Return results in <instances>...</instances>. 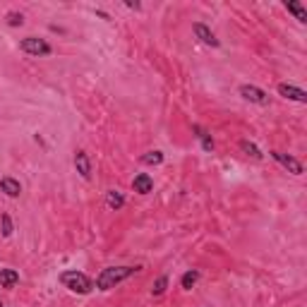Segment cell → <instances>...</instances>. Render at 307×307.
I'll list each match as a JSON object with an SVG mask.
<instances>
[{"label":"cell","instance_id":"10","mask_svg":"<svg viewBox=\"0 0 307 307\" xmlns=\"http://www.w3.org/2000/svg\"><path fill=\"white\" fill-rule=\"evenodd\" d=\"M74 168H77V173H80L84 180L91 178V161H89V156H87V151L74 154Z\"/></svg>","mask_w":307,"mask_h":307},{"label":"cell","instance_id":"7","mask_svg":"<svg viewBox=\"0 0 307 307\" xmlns=\"http://www.w3.org/2000/svg\"><path fill=\"white\" fill-rule=\"evenodd\" d=\"M192 29H195V36H197L204 46H211V48H218V46H221V41H218V39L214 36V31H211V29H209L207 24L197 22V24H195Z\"/></svg>","mask_w":307,"mask_h":307},{"label":"cell","instance_id":"14","mask_svg":"<svg viewBox=\"0 0 307 307\" xmlns=\"http://www.w3.org/2000/svg\"><path fill=\"white\" fill-rule=\"evenodd\" d=\"M240 151H243L245 156L254 159V161H262V159H264V154L259 151V146L252 144V142H247V139H243V142H240Z\"/></svg>","mask_w":307,"mask_h":307},{"label":"cell","instance_id":"12","mask_svg":"<svg viewBox=\"0 0 307 307\" xmlns=\"http://www.w3.org/2000/svg\"><path fill=\"white\" fill-rule=\"evenodd\" d=\"M106 207L113 209V211H120V209L125 207V197L118 190H108L106 192Z\"/></svg>","mask_w":307,"mask_h":307},{"label":"cell","instance_id":"5","mask_svg":"<svg viewBox=\"0 0 307 307\" xmlns=\"http://www.w3.org/2000/svg\"><path fill=\"white\" fill-rule=\"evenodd\" d=\"M271 159H276V161L286 168L288 173H293V175H302V163L295 159V156H290V154H281V151H269Z\"/></svg>","mask_w":307,"mask_h":307},{"label":"cell","instance_id":"22","mask_svg":"<svg viewBox=\"0 0 307 307\" xmlns=\"http://www.w3.org/2000/svg\"><path fill=\"white\" fill-rule=\"evenodd\" d=\"M0 307H5V305H3V302H0Z\"/></svg>","mask_w":307,"mask_h":307},{"label":"cell","instance_id":"11","mask_svg":"<svg viewBox=\"0 0 307 307\" xmlns=\"http://www.w3.org/2000/svg\"><path fill=\"white\" fill-rule=\"evenodd\" d=\"M19 283V274L15 269H0V286L3 288H15Z\"/></svg>","mask_w":307,"mask_h":307},{"label":"cell","instance_id":"17","mask_svg":"<svg viewBox=\"0 0 307 307\" xmlns=\"http://www.w3.org/2000/svg\"><path fill=\"white\" fill-rule=\"evenodd\" d=\"M195 132H197V137L202 139V149H204V151H214V146H216V144H214L211 135H207V132H204L199 125H195Z\"/></svg>","mask_w":307,"mask_h":307},{"label":"cell","instance_id":"2","mask_svg":"<svg viewBox=\"0 0 307 307\" xmlns=\"http://www.w3.org/2000/svg\"><path fill=\"white\" fill-rule=\"evenodd\" d=\"M60 283H63L67 290L80 293V295H87V293L94 290V281H91L87 274H82V271H77V269L63 271V274H60Z\"/></svg>","mask_w":307,"mask_h":307},{"label":"cell","instance_id":"18","mask_svg":"<svg viewBox=\"0 0 307 307\" xmlns=\"http://www.w3.org/2000/svg\"><path fill=\"white\" fill-rule=\"evenodd\" d=\"M166 290H168V276H159L156 283H154V288H151V295L154 298H159V295H163Z\"/></svg>","mask_w":307,"mask_h":307},{"label":"cell","instance_id":"13","mask_svg":"<svg viewBox=\"0 0 307 307\" xmlns=\"http://www.w3.org/2000/svg\"><path fill=\"white\" fill-rule=\"evenodd\" d=\"M199 276H202V274H199L197 269L185 271V274H182V279H180V288H182V290H192V288H195V286H197Z\"/></svg>","mask_w":307,"mask_h":307},{"label":"cell","instance_id":"16","mask_svg":"<svg viewBox=\"0 0 307 307\" xmlns=\"http://www.w3.org/2000/svg\"><path fill=\"white\" fill-rule=\"evenodd\" d=\"M139 161L144 163V166H161L163 163V151H159V149H154V151H146Z\"/></svg>","mask_w":307,"mask_h":307},{"label":"cell","instance_id":"3","mask_svg":"<svg viewBox=\"0 0 307 307\" xmlns=\"http://www.w3.org/2000/svg\"><path fill=\"white\" fill-rule=\"evenodd\" d=\"M19 48H22L27 55H34V58H46V55L53 53V46L48 44L46 39H39V36L22 39V41H19Z\"/></svg>","mask_w":307,"mask_h":307},{"label":"cell","instance_id":"15","mask_svg":"<svg viewBox=\"0 0 307 307\" xmlns=\"http://www.w3.org/2000/svg\"><path fill=\"white\" fill-rule=\"evenodd\" d=\"M286 10H288L290 15H295V19H298L300 24H305L307 22V10L300 5V3H286Z\"/></svg>","mask_w":307,"mask_h":307},{"label":"cell","instance_id":"8","mask_svg":"<svg viewBox=\"0 0 307 307\" xmlns=\"http://www.w3.org/2000/svg\"><path fill=\"white\" fill-rule=\"evenodd\" d=\"M132 190L137 192V195H149V192L154 190V180L149 173H139V175H135V180H132Z\"/></svg>","mask_w":307,"mask_h":307},{"label":"cell","instance_id":"6","mask_svg":"<svg viewBox=\"0 0 307 307\" xmlns=\"http://www.w3.org/2000/svg\"><path fill=\"white\" fill-rule=\"evenodd\" d=\"M276 91H279L283 99L288 101H298V103H305L307 101V94L300 87H295V84H288V82H281L279 87H276Z\"/></svg>","mask_w":307,"mask_h":307},{"label":"cell","instance_id":"1","mask_svg":"<svg viewBox=\"0 0 307 307\" xmlns=\"http://www.w3.org/2000/svg\"><path fill=\"white\" fill-rule=\"evenodd\" d=\"M139 266H106V269H101V274L96 276V288L99 290H110L120 286L123 281H127L130 276H135Z\"/></svg>","mask_w":307,"mask_h":307},{"label":"cell","instance_id":"20","mask_svg":"<svg viewBox=\"0 0 307 307\" xmlns=\"http://www.w3.org/2000/svg\"><path fill=\"white\" fill-rule=\"evenodd\" d=\"M8 24L10 27H22V24H24V15H22V12H15V10L8 12Z\"/></svg>","mask_w":307,"mask_h":307},{"label":"cell","instance_id":"21","mask_svg":"<svg viewBox=\"0 0 307 307\" xmlns=\"http://www.w3.org/2000/svg\"><path fill=\"white\" fill-rule=\"evenodd\" d=\"M125 5L130 10H142V5H139V3H132V0H125Z\"/></svg>","mask_w":307,"mask_h":307},{"label":"cell","instance_id":"19","mask_svg":"<svg viewBox=\"0 0 307 307\" xmlns=\"http://www.w3.org/2000/svg\"><path fill=\"white\" fill-rule=\"evenodd\" d=\"M0 231H3V238H10V235H12L15 226H12V218H10V214H3V216H0Z\"/></svg>","mask_w":307,"mask_h":307},{"label":"cell","instance_id":"4","mask_svg":"<svg viewBox=\"0 0 307 307\" xmlns=\"http://www.w3.org/2000/svg\"><path fill=\"white\" fill-rule=\"evenodd\" d=\"M240 96L245 101H250V103H257V106H269V94L259 87H254V84H243L240 87Z\"/></svg>","mask_w":307,"mask_h":307},{"label":"cell","instance_id":"9","mask_svg":"<svg viewBox=\"0 0 307 307\" xmlns=\"http://www.w3.org/2000/svg\"><path fill=\"white\" fill-rule=\"evenodd\" d=\"M0 192H5L10 199H17L22 195V185H19V180L5 175V178H0Z\"/></svg>","mask_w":307,"mask_h":307}]
</instances>
